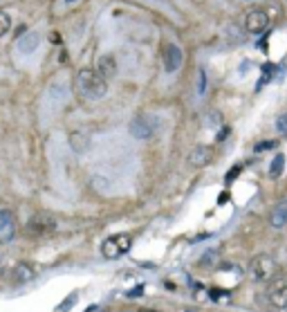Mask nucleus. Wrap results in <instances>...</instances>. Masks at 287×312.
<instances>
[{
  "instance_id": "nucleus-1",
  "label": "nucleus",
  "mask_w": 287,
  "mask_h": 312,
  "mask_svg": "<svg viewBox=\"0 0 287 312\" xmlns=\"http://www.w3.org/2000/svg\"><path fill=\"white\" fill-rule=\"evenodd\" d=\"M72 88L77 97L88 99V101H99L108 92V79H103V74L94 68H83L74 77Z\"/></svg>"
},
{
  "instance_id": "nucleus-2",
  "label": "nucleus",
  "mask_w": 287,
  "mask_h": 312,
  "mask_svg": "<svg viewBox=\"0 0 287 312\" xmlns=\"http://www.w3.org/2000/svg\"><path fill=\"white\" fill-rule=\"evenodd\" d=\"M249 274H251V278L256 283H267V281H272V278H276L278 265H276V261H274L272 256L260 254V256H256V259L251 261V265H249Z\"/></svg>"
},
{
  "instance_id": "nucleus-3",
  "label": "nucleus",
  "mask_w": 287,
  "mask_h": 312,
  "mask_svg": "<svg viewBox=\"0 0 287 312\" xmlns=\"http://www.w3.org/2000/svg\"><path fill=\"white\" fill-rule=\"evenodd\" d=\"M132 247V240L128 234H117V236H110V238H106L101 243V254L103 259L108 261H115L119 259V256H123L126 252H130Z\"/></svg>"
},
{
  "instance_id": "nucleus-4",
  "label": "nucleus",
  "mask_w": 287,
  "mask_h": 312,
  "mask_svg": "<svg viewBox=\"0 0 287 312\" xmlns=\"http://www.w3.org/2000/svg\"><path fill=\"white\" fill-rule=\"evenodd\" d=\"M56 229V220L49 214H36L30 223L25 224V234L32 236V238H43V236L52 234Z\"/></svg>"
},
{
  "instance_id": "nucleus-5",
  "label": "nucleus",
  "mask_w": 287,
  "mask_h": 312,
  "mask_svg": "<svg viewBox=\"0 0 287 312\" xmlns=\"http://www.w3.org/2000/svg\"><path fill=\"white\" fill-rule=\"evenodd\" d=\"M128 131H130V135L135 137V139H151L157 131V122L151 117V115H137V117L130 122Z\"/></svg>"
},
{
  "instance_id": "nucleus-6",
  "label": "nucleus",
  "mask_w": 287,
  "mask_h": 312,
  "mask_svg": "<svg viewBox=\"0 0 287 312\" xmlns=\"http://www.w3.org/2000/svg\"><path fill=\"white\" fill-rule=\"evenodd\" d=\"M267 301L272 308L283 310L287 308V276H276L267 288Z\"/></svg>"
},
{
  "instance_id": "nucleus-7",
  "label": "nucleus",
  "mask_w": 287,
  "mask_h": 312,
  "mask_svg": "<svg viewBox=\"0 0 287 312\" xmlns=\"http://www.w3.org/2000/svg\"><path fill=\"white\" fill-rule=\"evenodd\" d=\"M269 25V16L265 14L263 9H253L245 16V30L249 34H263Z\"/></svg>"
},
{
  "instance_id": "nucleus-8",
  "label": "nucleus",
  "mask_w": 287,
  "mask_h": 312,
  "mask_svg": "<svg viewBox=\"0 0 287 312\" xmlns=\"http://www.w3.org/2000/svg\"><path fill=\"white\" fill-rule=\"evenodd\" d=\"M184 63V52L180 49L177 43H166L164 47V68L166 72H177Z\"/></svg>"
},
{
  "instance_id": "nucleus-9",
  "label": "nucleus",
  "mask_w": 287,
  "mask_h": 312,
  "mask_svg": "<svg viewBox=\"0 0 287 312\" xmlns=\"http://www.w3.org/2000/svg\"><path fill=\"white\" fill-rule=\"evenodd\" d=\"M16 236V218L9 209H0V243H9Z\"/></svg>"
},
{
  "instance_id": "nucleus-10",
  "label": "nucleus",
  "mask_w": 287,
  "mask_h": 312,
  "mask_svg": "<svg viewBox=\"0 0 287 312\" xmlns=\"http://www.w3.org/2000/svg\"><path fill=\"white\" fill-rule=\"evenodd\" d=\"M39 45H41V34L34 30L25 32V34L16 41V47H18L20 54H34L36 49H39Z\"/></svg>"
},
{
  "instance_id": "nucleus-11",
  "label": "nucleus",
  "mask_w": 287,
  "mask_h": 312,
  "mask_svg": "<svg viewBox=\"0 0 287 312\" xmlns=\"http://www.w3.org/2000/svg\"><path fill=\"white\" fill-rule=\"evenodd\" d=\"M269 224H272L274 229H283V227H287V198L278 200V205L274 207L272 216H269Z\"/></svg>"
},
{
  "instance_id": "nucleus-12",
  "label": "nucleus",
  "mask_w": 287,
  "mask_h": 312,
  "mask_svg": "<svg viewBox=\"0 0 287 312\" xmlns=\"http://www.w3.org/2000/svg\"><path fill=\"white\" fill-rule=\"evenodd\" d=\"M211 157H213V151H211L209 146H198V148H193V151L189 153V164L195 166V169H200V166L209 164Z\"/></svg>"
},
{
  "instance_id": "nucleus-13",
  "label": "nucleus",
  "mask_w": 287,
  "mask_h": 312,
  "mask_svg": "<svg viewBox=\"0 0 287 312\" xmlns=\"http://www.w3.org/2000/svg\"><path fill=\"white\" fill-rule=\"evenodd\" d=\"M70 146H72L74 153H85L90 148V135L88 133H70Z\"/></svg>"
},
{
  "instance_id": "nucleus-14",
  "label": "nucleus",
  "mask_w": 287,
  "mask_h": 312,
  "mask_svg": "<svg viewBox=\"0 0 287 312\" xmlns=\"http://www.w3.org/2000/svg\"><path fill=\"white\" fill-rule=\"evenodd\" d=\"M11 276H14V283L32 281V278H34V267L27 263H18V265H14V269H11Z\"/></svg>"
},
{
  "instance_id": "nucleus-15",
  "label": "nucleus",
  "mask_w": 287,
  "mask_h": 312,
  "mask_svg": "<svg viewBox=\"0 0 287 312\" xmlns=\"http://www.w3.org/2000/svg\"><path fill=\"white\" fill-rule=\"evenodd\" d=\"M99 72L103 74V79H110L115 77V72H117V68H115V61H112V56H103V59H99Z\"/></svg>"
},
{
  "instance_id": "nucleus-16",
  "label": "nucleus",
  "mask_w": 287,
  "mask_h": 312,
  "mask_svg": "<svg viewBox=\"0 0 287 312\" xmlns=\"http://www.w3.org/2000/svg\"><path fill=\"white\" fill-rule=\"evenodd\" d=\"M283 169H285V155L278 153V155L272 160V164H269V178L276 180L278 176H283Z\"/></svg>"
},
{
  "instance_id": "nucleus-17",
  "label": "nucleus",
  "mask_w": 287,
  "mask_h": 312,
  "mask_svg": "<svg viewBox=\"0 0 287 312\" xmlns=\"http://www.w3.org/2000/svg\"><path fill=\"white\" fill-rule=\"evenodd\" d=\"M11 30V16L7 14L5 9H0V39Z\"/></svg>"
},
{
  "instance_id": "nucleus-18",
  "label": "nucleus",
  "mask_w": 287,
  "mask_h": 312,
  "mask_svg": "<svg viewBox=\"0 0 287 312\" xmlns=\"http://www.w3.org/2000/svg\"><path fill=\"white\" fill-rule=\"evenodd\" d=\"M218 261V249H211V252L202 254V261H200V267H211V265Z\"/></svg>"
},
{
  "instance_id": "nucleus-19",
  "label": "nucleus",
  "mask_w": 287,
  "mask_h": 312,
  "mask_svg": "<svg viewBox=\"0 0 287 312\" xmlns=\"http://www.w3.org/2000/svg\"><path fill=\"white\" fill-rule=\"evenodd\" d=\"M274 70H276V68H274V65H265V68H263V79L258 81L256 90H260V88H263V86H265V83H267V81H272V72H274Z\"/></svg>"
},
{
  "instance_id": "nucleus-20",
  "label": "nucleus",
  "mask_w": 287,
  "mask_h": 312,
  "mask_svg": "<svg viewBox=\"0 0 287 312\" xmlns=\"http://www.w3.org/2000/svg\"><path fill=\"white\" fill-rule=\"evenodd\" d=\"M276 131L281 133V135H287V110L276 119Z\"/></svg>"
},
{
  "instance_id": "nucleus-21",
  "label": "nucleus",
  "mask_w": 287,
  "mask_h": 312,
  "mask_svg": "<svg viewBox=\"0 0 287 312\" xmlns=\"http://www.w3.org/2000/svg\"><path fill=\"white\" fill-rule=\"evenodd\" d=\"M240 171H243V166H240V164H236L234 169H231V171L227 173V178H224V182H227V184H229V182H234V180H236V176H238Z\"/></svg>"
},
{
  "instance_id": "nucleus-22",
  "label": "nucleus",
  "mask_w": 287,
  "mask_h": 312,
  "mask_svg": "<svg viewBox=\"0 0 287 312\" xmlns=\"http://www.w3.org/2000/svg\"><path fill=\"white\" fill-rule=\"evenodd\" d=\"M267 148H276V141H263V144H256L253 151H256V153H265Z\"/></svg>"
},
{
  "instance_id": "nucleus-23",
  "label": "nucleus",
  "mask_w": 287,
  "mask_h": 312,
  "mask_svg": "<svg viewBox=\"0 0 287 312\" xmlns=\"http://www.w3.org/2000/svg\"><path fill=\"white\" fill-rule=\"evenodd\" d=\"M206 90V74L205 70H200V86H198V94H205Z\"/></svg>"
},
{
  "instance_id": "nucleus-24",
  "label": "nucleus",
  "mask_w": 287,
  "mask_h": 312,
  "mask_svg": "<svg viewBox=\"0 0 287 312\" xmlns=\"http://www.w3.org/2000/svg\"><path fill=\"white\" fill-rule=\"evenodd\" d=\"M128 297H141V288H137V290H130V292H128Z\"/></svg>"
},
{
  "instance_id": "nucleus-25",
  "label": "nucleus",
  "mask_w": 287,
  "mask_h": 312,
  "mask_svg": "<svg viewBox=\"0 0 287 312\" xmlns=\"http://www.w3.org/2000/svg\"><path fill=\"white\" fill-rule=\"evenodd\" d=\"M224 137H229V128H222V131H220V135H218V139L222 141Z\"/></svg>"
},
{
  "instance_id": "nucleus-26",
  "label": "nucleus",
  "mask_w": 287,
  "mask_h": 312,
  "mask_svg": "<svg viewBox=\"0 0 287 312\" xmlns=\"http://www.w3.org/2000/svg\"><path fill=\"white\" fill-rule=\"evenodd\" d=\"M137 312H157V310H146V308H141V310H137Z\"/></svg>"
},
{
  "instance_id": "nucleus-27",
  "label": "nucleus",
  "mask_w": 287,
  "mask_h": 312,
  "mask_svg": "<svg viewBox=\"0 0 287 312\" xmlns=\"http://www.w3.org/2000/svg\"><path fill=\"white\" fill-rule=\"evenodd\" d=\"M74 2H77V0H65V5H74Z\"/></svg>"
},
{
  "instance_id": "nucleus-28",
  "label": "nucleus",
  "mask_w": 287,
  "mask_h": 312,
  "mask_svg": "<svg viewBox=\"0 0 287 312\" xmlns=\"http://www.w3.org/2000/svg\"><path fill=\"white\" fill-rule=\"evenodd\" d=\"M123 312H137V310H123Z\"/></svg>"
},
{
  "instance_id": "nucleus-29",
  "label": "nucleus",
  "mask_w": 287,
  "mask_h": 312,
  "mask_svg": "<svg viewBox=\"0 0 287 312\" xmlns=\"http://www.w3.org/2000/svg\"><path fill=\"white\" fill-rule=\"evenodd\" d=\"M186 312H195V310H186Z\"/></svg>"
}]
</instances>
